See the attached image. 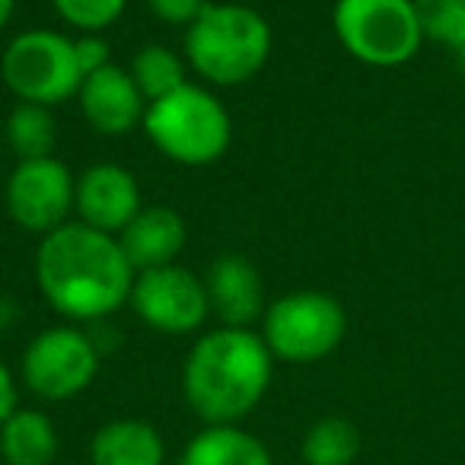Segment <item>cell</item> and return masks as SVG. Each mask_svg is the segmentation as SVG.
I'll use <instances>...</instances> for the list:
<instances>
[{
    "label": "cell",
    "instance_id": "6da1fadb",
    "mask_svg": "<svg viewBox=\"0 0 465 465\" xmlns=\"http://www.w3.org/2000/svg\"><path fill=\"white\" fill-rule=\"evenodd\" d=\"M134 268L118 236L71 220L42 236L35 284L45 303L67 322H103L131 297Z\"/></svg>",
    "mask_w": 465,
    "mask_h": 465
},
{
    "label": "cell",
    "instance_id": "7a4b0ae2",
    "mask_svg": "<svg viewBox=\"0 0 465 465\" xmlns=\"http://www.w3.org/2000/svg\"><path fill=\"white\" fill-rule=\"evenodd\" d=\"M274 357L252 329H211L182 367V395L204 424H240L265 399Z\"/></svg>",
    "mask_w": 465,
    "mask_h": 465
},
{
    "label": "cell",
    "instance_id": "3957f363",
    "mask_svg": "<svg viewBox=\"0 0 465 465\" xmlns=\"http://www.w3.org/2000/svg\"><path fill=\"white\" fill-rule=\"evenodd\" d=\"M272 26L242 4H207L185 29V61L204 84L242 86L268 64Z\"/></svg>",
    "mask_w": 465,
    "mask_h": 465
},
{
    "label": "cell",
    "instance_id": "277c9868",
    "mask_svg": "<svg viewBox=\"0 0 465 465\" xmlns=\"http://www.w3.org/2000/svg\"><path fill=\"white\" fill-rule=\"evenodd\" d=\"M143 134L179 166H211L230 150L232 122L226 105L211 90L185 84L147 105Z\"/></svg>",
    "mask_w": 465,
    "mask_h": 465
},
{
    "label": "cell",
    "instance_id": "5b68a950",
    "mask_svg": "<svg viewBox=\"0 0 465 465\" xmlns=\"http://www.w3.org/2000/svg\"><path fill=\"white\" fill-rule=\"evenodd\" d=\"M259 335L265 338L274 361L316 363L341 348L348 335V312L331 293L293 291L268 303Z\"/></svg>",
    "mask_w": 465,
    "mask_h": 465
},
{
    "label": "cell",
    "instance_id": "8992f818",
    "mask_svg": "<svg viewBox=\"0 0 465 465\" xmlns=\"http://www.w3.org/2000/svg\"><path fill=\"white\" fill-rule=\"evenodd\" d=\"M331 23L344 52L370 67L405 64L424 42L414 0H338Z\"/></svg>",
    "mask_w": 465,
    "mask_h": 465
},
{
    "label": "cell",
    "instance_id": "52a82bcc",
    "mask_svg": "<svg viewBox=\"0 0 465 465\" xmlns=\"http://www.w3.org/2000/svg\"><path fill=\"white\" fill-rule=\"evenodd\" d=\"M4 84L20 103L54 105L77 96L80 67L74 58V39L54 29H26L20 33L0 58Z\"/></svg>",
    "mask_w": 465,
    "mask_h": 465
},
{
    "label": "cell",
    "instance_id": "ba28073f",
    "mask_svg": "<svg viewBox=\"0 0 465 465\" xmlns=\"http://www.w3.org/2000/svg\"><path fill=\"white\" fill-rule=\"evenodd\" d=\"M103 348L77 325H54L26 344L20 363L23 386L42 401H67L93 386Z\"/></svg>",
    "mask_w": 465,
    "mask_h": 465
},
{
    "label": "cell",
    "instance_id": "9c48e42d",
    "mask_svg": "<svg viewBox=\"0 0 465 465\" xmlns=\"http://www.w3.org/2000/svg\"><path fill=\"white\" fill-rule=\"evenodd\" d=\"M74 192L77 179L71 175L67 163L58 156H39V160H20L7 179V213L20 230L48 236L58 226L71 223L74 217Z\"/></svg>",
    "mask_w": 465,
    "mask_h": 465
},
{
    "label": "cell",
    "instance_id": "30bf717a",
    "mask_svg": "<svg viewBox=\"0 0 465 465\" xmlns=\"http://www.w3.org/2000/svg\"><path fill=\"white\" fill-rule=\"evenodd\" d=\"M128 303L143 325L163 335H192L211 316L204 278L182 268L179 262L137 272Z\"/></svg>",
    "mask_w": 465,
    "mask_h": 465
},
{
    "label": "cell",
    "instance_id": "8fae6325",
    "mask_svg": "<svg viewBox=\"0 0 465 465\" xmlns=\"http://www.w3.org/2000/svg\"><path fill=\"white\" fill-rule=\"evenodd\" d=\"M143 198L134 173L118 163H96L77 175L74 213L80 223L118 236L141 213Z\"/></svg>",
    "mask_w": 465,
    "mask_h": 465
},
{
    "label": "cell",
    "instance_id": "7c38bea8",
    "mask_svg": "<svg viewBox=\"0 0 465 465\" xmlns=\"http://www.w3.org/2000/svg\"><path fill=\"white\" fill-rule=\"evenodd\" d=\"M77 103L86 124L105 137H122L134 128H143V115L150 105L143 93L137 90L131 71L118 64H109L84 77L77 90Z\"/></svg>",
    "mask_w": 465,
    "mask_h": 465
},
{
    "label": "cell",
    "instance_id": "4fadbf2b",
    "mask_svg": "<svg viewBox=\"0 0 465 465\" xmlns=\"http://www.w3.org/2000/svg\"><path fill=\"white\" fill-rule=\"evenodd\" d=\"M211 312L226 329H252L265 316V284L259 268L242 255H220L204 274Z\"/></svg>",
    "mask_w": 465,
    "mask_h": 465
},
{
    "label": "cell",
    "instance_id": "5bb4252c",
    "mask_svg": "<svg viewBox=\"0 0 465 465\" xmlns=\"http://www.w3.org/2000/svg\"><path fill=\"white\" fill-rule=\"evenodd\" d=\"M118 242H122L134 272H150V268L175 265V259L188 242V230L179 211L150 204L141 207V213L118 232Z\"/></svg>",
    "mask_w": 465,
    "mask_h": 465
},
{
    "label": "cell",
    "instance_id": "9a60e30c",
    "mask_svg": "<svg viewBox=\"0 0 465 465\" xmlns=\"http://www.w3.org/2000/svg\"><path fill=\"white\" fill-rule=\"evenodd\" d=\"M90 465H166V440L150 420H105L90 440Z\"/></svg>",
    "mask_w": 465,
    "mask_h": 465
},
{
    "label": "cell",
    "instance_id": "2e32d148",
    "mask_svg": "<svg viewBox=\"0 0 465 465\" xmlns=\"http://www.w3.org/2000/svg\"><path fill=\"white\" fill-rule=\"evenodd\" d=\"M179 465H274L265 440L242 424H204L182 450Z\"/></svg>",
    "mask_w": 465,
    "mask_h": 465
},
{
    "label": "cell",
    "instance_id": "e0dca14e",
    "mask_svg": "<svg viewBox=\"0 0 465 465\" xmlns=\"http://www.w3.org/2000/svg\"><path fill=\"white\" fill-rule=\"evenodd\" d=\"M61 437L42 408H16L0 427V465H54Z\"/></svg>",
    "mask_w": 465,
    "mask_h": 465
},
{
    "label": "cell",
    "instance_id": "ac0fdd59",
    "mask_svg": "<svg viewBox=\"0 0 465 465\" xmlns=\"http://www.w3.org/2000/svg\"><path fill=\"white\" fill-rule=\"evenodd\" d=\"M4 143L14 150L20 160H39V156H54L58 143V124L48 105L16 103L14 112L4 122Z\"/></svg>",
    "mask_w": 465,
    "mask_h": 465
},
{
    "label": "cell",
    "instance_id": "d6986e66",
    "mask_svg": "<svg viewBox=\"0 0 465 465\" xmlns=\"http://www.w3.org/2000/svg\"><path fill=\"white\" fill-rule=\"evenodd\" d=\"M306 465H354L361 456V430L341 414L319 418L300 443Z\"/></svg>",
    "mask_w": 465,
    "mask_h": 465
},
{
    "label": "cell",
    "instance_id": "ffe728a7",
    "mask_svg": "<svg viewBox=\"0 0 465 465\" xmlns=\"http://www.w3.org/2000/svg\"><path fill=\"white\" fill-rule=\"evenodd\" d=\"M188 61L179 58L169 45H160V42H150V45H141V52L131 58V77H134L137 90L143 93L147 103L153 99L169 96L173 90L188 84L185 74Z\"/></svg>",
    "mask_w": 465,
    "mask_h": 465
},
{
    "label": "cell",
    "instance_id": "44dd1931",
    "mask_svg": "<svg viewBox=\"0 0 465 465\" xmlns=\"http://www.w3.org/2000/svg\"><path fill=\"white\" fill-rule=\"evenodd\" d=\"M414 10L424 39L452 52L465 45V0H414Z\"/></svg>",
    "mask_w": 465,
    "mask_h": 465
},
{
    "label": "cell",
    "instance_id": "7402d4cb",
    "mask_svg": "<svg viewBox=\"0 0 465 465\" xmlns=\"http://www.w3.org/2000/svg\"><path fill=\"white\" fill-rule=\"evenodd\" d=\"M54 14L77 33H105L124 14L128 0H52Z\"/></svg>",
    "mask_w": 465,
    "mask_h": 465
},
{
    "label": "cell",
    "instance_id": "603a6c76",
    "mask_svg": "<svg viewBox=\"0 0 465 465\" xmlns=\"http://www.w3.org/2000/svg\"><path fill=\"white\" fill-rule=\"evenodd\" d=\"M74 58H77L80 77H90V74L115 64V61H112V48H109V42L103 39V33H80L77 39H74Z\"/></svg>",
    "mask_w": 465,
    "mask_h": 465
},
{
    "label": "cell",
    "instance_id": "cb8c5ba5",
    "mask_svg": "<svg viewBox=\"0 0 465 465\" xmlns=\"http://www.w3.org/2000/svg\"><path fill=\"white\" fill-rule=\"evenodd\" d=\"M207 4H211V0H147L150 14H153L156 20L169 23V26H185V29L204 14Z\"/></svg>",
    "mask_w": 465,
    "mask_h": 465
},
{
    "label": "cell",
    "instance_id": "d4e9b609",
    "mask_svg": "<svg viewBox=\"0 0 465 465\" xmlns=\"http://www.w3.org/2000/svg\"><path fill=\"white\" fill-rule=\"evenodd\" d=\"M20 408V386H16V376L7 363L0 361V427L10 414Z\"/></svg>",
    "mask_w": 465,
    "mask_h": 465
},
{
    "label": "cell",
    "instance_id": "484cf974",
    "mask_svg": "<svg viewBox=\"0 0 465 465\" xmlns=\"http://www.w3.org/2000/svg\"><path fill=\"white\" fill-rule=\"evenodd\" d=\"M20 322V303L10 293H0V335H7Z\"/></svg>",
    "mask_w": 465,
    "mask_h": 465
},
{
    "label": "cell",
    "instance_id": "4316f807",
    "mask_svg": "<svg viewBox=\"0 0 465 465\" xmlns=\"http://www.w3.org/2000/svg\"><path fill=\"white\" fill-rule=\"evenodd\" d=\"M14 10H16V0H0V33L14 20Z\"/></svg>",
    "mask_w": 465,
    "mask_h": 465
},
{
    "label": "cell",
    "instance_id": "83f0119b",
    "mask_svg": "<svg viewBox=\"0 0 465 465\" xmlns=\"http://www.w3.org/2000/svg\"><path fill=\"white\" fill-rule=\"evenodd\" d=\"M456 61H459V71H462V77H465V45L456 52Z\"/></svg>",
    "mask_w": 465,
    "mask_h": 465
},
{
    "label": "cell",
    "instance_id": "f1b7e54d",
    "mask_svg": "<svg viewBox=\"0 0 465 465\" xmlns=\"http://www.w3.org/2000/svg\"><path fill=\"white\" fill-rule=\"evenodd\" d=\"M0 150H4V147H0Z\"/></svg>",
    "mask_w": 465,
    "mask_h": 465
}]
</instances>
